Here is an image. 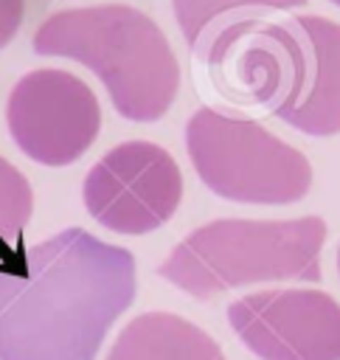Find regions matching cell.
I'll use <instances>...</instances> for the list:
<instances>
[{
    "mask_svg": "<svg viewBox=\"0 0 340 360\" xmlns=\"http://www.w3.org/2000/svg\"><path fill=\"white\" fill-rule=\"evenodd\" d=\"M25 20V0H0V51L17 37Z\"/></svg>",
    "mask_w": 340,
    "mask_h": 360,
    "instance_id": "obj_13",
    "label": "cell"
},
{
    "mask_svg": "<svg viewBox=\"0 0 340 360\" xmlns=\"http://www.w3.org/2000/svg\"><path fill=\"white\" fill-rule=\"evenodd\" d=\"M81 197L98 225L129 236L149 233L180 208L183 174L163 146L126 141L84 174Z\"/></svg>",
    "mask_w": 340,
    "mask_h": 360,
    "instance_id": "obj_5",
    "label": "cell"
},
{
    "mask_svg": "<svg viewBox=\"0 0 340 360\" xmlns=\"http://www.w3.org/2000/svg\"><path fill=\"white\" fill-rule=\"evenodd\" d=\"M239 340L261 360H340V304L318 290H264L228 307Z\"/></svg>",
    "mask_w": 340,
    "mask_h": 360,
    "instance_id": "obj_7",
    "label": "cell"
},
{
    "mask_svg": "<svg viewBox=\"0 0 340 360\" xmlns=\"http://www.w3.org/2000/svg\"><path fill=\"white\" fill-rule=\"evenodd\" d=\"M202 59L222 98L275 115L295 87L298 39L287 22L242 20L222 28L205 45Z\"/></svg>",
    "mask_w": 340,
    "mask_h": 360,
    "instance_id": "obj_8",
    "label": "cell"
},
{
    "mask_svg": "<svg viewBox=\"0 0 340 360\" xmlns=\"http://www.w3.org/2000/svg\"><path fill=\"white\" fill-rule=\"evenodd\" d=\"M326 222L214 219L191 231L157 273L194 298H211L253 281H320Z\"/></svg>",
    "mask_w": 340,
    "mask_h": 360,
    "instance_id": "obj_3",
    "label": "cell"
},
{
    "mask_svg": "<svg viewBox=\"0 0 340 360\" xmlns=\"http://www.w3.org/2000/svg\"><path fill=\"white\" fill-rule=\"evenodd\" d=\"M34 208V194L25 174L0 158V250H14Z\"/></svg>",
    "mask_w": 340,
    "mask_h": 360,
    "instance_id": "obj_12",
    "label": "cell"
},
{
    "mask_svg": "<svg viewBox=\"0 0 340 360\" xmlns=\"http://www.w3.org/2000/svg\"><path fill=\"white\" fill-rule=\"evenodd\" d=\"M129 250L67 228L0 264V360H96L135 298Z\"/></svg>",
    "mask_w": 340,
    "mask_h": 360,
    "instance_id": "obj_1",
    "label": "cell"
},
{
    "mask_svg": "<svg viewBox=\"0 0 340 360\" xmlns=\"http://www.w3.org/2000/svg\"><path fill=\"white\" fill-rule=\"evenodd\" d=\"M298 39L295 87L275 118L315 138L340 132V22L301 14L287 20Z\"/></svg>",
    "mask_w": 340,
    "mask_h": 360,
    "instance_id": "obj_9",
    "label": "cell"
},
{
    "mask_svg": "<svg viewBox=\"0 0 340 360\" xmlns=\"http://www.w3.org/2000/svg\"><path fill=\"white\" fill-rule=\"evenodd\" d=\"M39 56L90 68L126 121H157L180 90V65L157 22L124 3L62 8L34 34Z\"/></svg>",
    "mask_w": 340,
    "mask_h": 360,
    "instance_id": "obj_2",
    "label": "cell"
},
{
    "mask_svg": "<svg viewBox=\"0 0 340 360\" xmlns=\"http://www.w3.org/2000/svg\"><path fill=\"white\" fill-rule=\"evenodd\" d=\"M185 149L200 180L219 197L250 205L303 200L312 166L259 121L200 107L185 124Z\"/></svg>",
    "mask_w": 340,
    "mask_h": 360,
    "instance_id": "obj_4",
    "label": "cell"
},
{
    "mask_svg": "<svg viewBox=\"0 0 340 360\" xmlns=\"http://www.w3.org/2000/svg\"><path fill=\"white\" fill-rule=\"evenodd\" d=\"M306 0H171L174 20L191 45L202 56L205 45L228 25L242 20H259L264 11L298 8Z\"/></svg>",
    "mask_w": 340,
    "mask_h": 360,
    "instance_id": "obj_11",
    "label": "cell"
},
{
    "mask_svg": "<svg viewBox=\"0 0 340 360\" xmlns=\"http://www.w3.org/2000/svg\"><path fill=\"white\" fill-rule=\"evenodd\" d=\"M8 132L31 160L67 166L79 160L101 129V107L90 84L56 68L17 79L6 104Z\"/></svg>",
    "mask_w": 340,
    "mask_h": 360,
    "instance_id": "obj_6",
    "label": "cell"
},
{
    "mask_svg": "<svg viewBox=\"0 0 340 360\" xmlns=\"http://www.w3.org/2000/svg\"><path fill=\"white\" fill-rule=\"evenodd\" d=\"M107 360H225L219 343L171 312H143L115 338Z\"/></svg>",
    "mask_w": 340,
    "mask_h": 360,
    "instance_id": "obj_10",
    "label": "cell"
},
{
    "mask_svg": "<svg viewBox=\"0 0 340 360\" xmlns=\"http://www.w3.org/2000/svg\"><path fill=\"white\" fill-rule=\"evenodd\" d=\"M337 270H340V248H337Z\"/></svg>",
    "mask_w": 340,
    "mask_h": 360,
    "instance_id": "obj_14",
    "label": "cell"
},
{
    "mask_svg": "<svg viewBox=\"0 0 340 360\" xmlns=\"http://www.w3.org/2000/svg\"><path fill=\"white\" fill-rule=\"evenodd\" d=\"M329 3H334V6H340V0H329Z\"/></svg>",
    "mask_w": 340,
    "mask_h": 360,
    "instance_id": "obj_15",
    "label": "cell"
}]
</instances>
